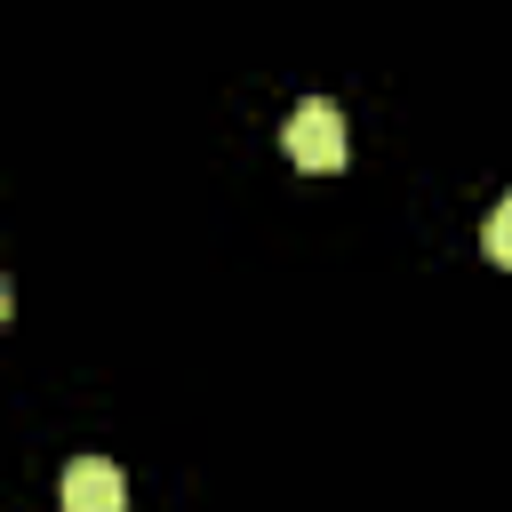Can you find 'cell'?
<instances>
[{
  "label": "cell",
  "instance_id": "1",
  "mask_svg": "<svg viewBox=\"0 0 512 512\" xmlns=\"http://www.w3.org/2000/svg\"><path fill=\"white\" fill-rule=\"evenodd\" d=\"M280 136H288V160H296V168H312V176L344 168V112H336L328 96H304Z\"/></svg>",
  "mask_w": 512,
  "mask_h": 512
},
{
  "label": "cell",
  "instance_id": "2",
  "mask_svg": "<svg viewBox=\"0 0 512 512\" xmlns=\"http://www.w3.org/2000/svg\"><path fill=\"white\" fill-rule=\"evenodd\" d=\"M56 504H64V512H128V480H120V464H104V456H72L64 480H56Z\"/></svg>",
  "mask_w": 512,
  "mask_h": 512
},
{
  "label": "cell",
  "instance_id": "3",
  "mask_svg": "<svg viewBox=\"0 0 512 512\" xmlns=\"http://www.w3.org/2000/svg\"><path fill=\"white\" fill-rule=\"evenodd\" d=\"M488 256L512 272V200H496V216H488Z\"/></svg>",
  "mask_w": 512,
  "mask_h": 512
}]
</instances>
